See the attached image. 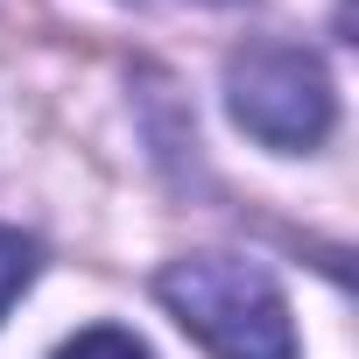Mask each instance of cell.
I'll list each match as a JSON object with an SVG mask.
<instances>
[{"label":"cell","instance_id":"cell-1","mask_svg":"<svg viewBox=\"0 0 359 359\" xmlns=\"http://www.w3.org/2000/svg\"><path fill=\"white\" fill-rule=\"evenodd\" d=\"M155 296L212 359H296L289 303L247 254H184L155 275Z\"/></svg>","mask_w":359,"mask_h":359},{"label":"cell","instance_id":"cell-3","mask_svg":"<svg viewBox=\"0 0 359 359\" xmlns=\"http://www.w3.org/2000/svg\"><path fill=\"white\" fill-rule=\"evenodd\" d=\"M36 261H43V254H36V240H29V233L0 226V317H8V310H15V296L36 282Z\"/></svg>","mask_w":359,"mask_h":359},{"label":"cell","instance_id":"cell-4","mask_svg":"<svg viewBox=\"0 0 359 359\" xmlns=\"http://www.w3.org/2000/svg\"><path fill=\"white\" fill-rule=\"evenodd\" d=\"M57 359H155L134 331H120V324H92V331H78Z\"/></svg>","mask_w":359,"mask_h":359},{"label":"cell","instance_id":"cell-2","mask_svg":"<svg viewBox=\"0 0 359 359\" xmlns=\"http://www.w3.org/2000/svg\"><path fill=\"white\" fill-rule=\"evenodd\" d=\"M226 106L275 155L317 148L331 134V120H338V92H331L324 64L310 50H296V43H247V50H233V64H226Z\"/></svg>","mask_w":359,"mask_h":359}]
</instances>
